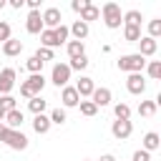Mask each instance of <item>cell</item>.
<instances>
[{"label":"cell","mask_w":161,"mask_h":161,"mask_svg":"<svg viewBox=\"0 0 161 161\" xmlns=\"http://www.w3.org/2000/svg\"><path fill=\"white\" fill-rule=\"evenodd\" d=\"M101 15H103V23H106V28H111V30L121 28V23H123L121 5H118V3H106V5L101 8Z\"/></svg>","instance_id":"cell-1"},{"label":"cell","mask_w":161,"mask_h":161,"mask_svg":"<svg viewBox=\"0 0 161 161\" xmlns=\"http://www.w3.org/2000/svg\"><path fill=\"white\" fill-rule=\"evenodd\" d=\"M146 68V58L138 55V53H128V55H121L118 58V70H126V73H141Z\"/></svg>","instance_id":"cell-2"},{"label":"cell","mask_w":161,"mask_h":161,"mask_svg":"<svg viewBox=\"0 0 161 161\" xmlns=\"http://www.w3.org/2000/svg\"><path fill=\"white\" fill-rule=\"evenodd\" d=\"M43 86H45V78H43V73H33V75H30L25 83H20V96L30 101L33 96H40Z\"/></svg>","instance_id":"cell-3"},{"label":"cell","mask_w":161,"mask_h":161,"mask_svg":"<svg viewBox=\"0 0 161 161\" xmlns=\"http://www.w3.org/2000/svg\"><path fill=\"white\" fill-rule=\"evenodd\" d=\"M50 80H53L58 88H65L68 80H70V68H68V63H55L53 70H50Z\"/></svg>","instance_id":"cell-4"},{"label":"cell","mask_w":161,"mask_h":161,"mask_svg":"<svg viewBox=\"0 0 161 161\" xmlns=\"http://www.w3.org/2000/svg\"><path fill=\"white\" fill-rule=\"evenodd\" d=\"M13 151H25L28 148V136L23 133V131H10L8 128V133H5V138H3Z\"/></svg>","instance_id":"cell-5"},{"label":"cell","mask_w":161,"mask_h":161,"mask_svg":"<svg viewBox=\"0 0 161 161\" xmlns=\"http://www.w3.org/2000/svg\"><path fill=\"white\" fill-rule=\"evenodd\" d=\"M126 88H128V93L141 96V93L146 91V80H143V75H141V73H128V78H126Z\"/></svg>","instance_id":"cell-6"},{"label":"cell","mask_w":161,"mask_h":161,"mask_svg":"<svg viewBox=\"0 0 161 161\" xmlns=\"http://www.w3.org/2000/svg\"><path fill=\"white\" fill-rule=\"evenodd\" d=\"M40 18H43V28H48V30H55L60 25V20H63V15H60L58 8H48Z\"/></svg>","instance_id":"cell-7"},{"label":"cell","mask_w":161,"mask_h":161,"mask_svg":"<svg viewBox=\"0 0 161 161\" xmlns=\"http://www.w3.org/2000/svg\"><path fill=\"white\" fill-rule=\"evenodd\" d=\"M13 86H15V70L13 68H3L0 70V93L3 96H10Z\"/></svg>","instance_id":"cell-8"},{"label":"cell","mask_w":161,"mask_h":161,"mask_svg":"<svg viewBox=\"0 0 161 161\" xmlns=\"http://www.w3.org/2000/svg\"><path fill=\"white\" fill-rule=\"evenodd\" d=\"M25 30H28L30 35L43 33V18H40V10H30V15H28V20H25Z\"/></svg>","instance_id":"cell-9"},{"label":"cell","mask_w":161,"mask_h":161,"mask_svg":"<svg viewBox=\"0 0 161 161\" xmlns=\"http://www.w3.org/2000/svg\"><path fill=\"white\" fill-rule=\"evenodd\" d=\"M23 121H25V116H23V111H18V108L8 111V113H5V118H3V123H5L10 131H18V128L23 126Z\"/></svg>","instance_id":"cell-10"},{"label":"cell","mask_w":161,"mask_h":161,"mask_svg":"<svg viewBox=\"0 0 161 161\" xmlns=\"http://www.w3.org/2000/svg\"><path fill=\"white\" fill-rule=\"evenodd\" d=\"M131 131H133V126H131V121H113V126H111V133L118 138V141H123V138H128L131 136Z\"/></svg>","instance_id":"cell-11"},{"label":"cell","mask_w":161,"mask_h":161,"mask_svg":"<svg viewBox=\"0 0 161 161\" xmlns=\"http://www.w3.org/2000/svg\"><path fill=\"white\" fill-rule=\"evenodd\" d=\"M68 33L73 35V40H80V43H83V40L88 38L91 28H88V23H83V20H75V23H73V25L68 28Z\"/></svg>","instance_id":"cell-12"},{"label":"cell","mask_w":161,"mask_h":161,"mask_svg":"<svg viewBox=\"0 0 161 161\" xmlns=\"http://www.w3.org/2000/svg\"><path fill=\"white\" fill-rule=\"evenodd\" d=\"M60 101H63V106H65V108H75V106L80 103V96L75 93V88H73V86H65V88H63V93H60Z\"/></svg>","instance_id":"cell-13"},{"label":"cell","mask_w":161,"mask_h":161,"mask_svg":"<svg viewBox=\"0 0 161 161\" xmlns=\"http://www.w3.org/2000/svg\"><path fill=\"white\" fill-rule=\"evenodd\" d=\"M91 101H93V106H96V108H103V106H108V103H111V91H108V88H93Z\"/></svg>","instance_id":"cell-14"},{"label":"cell","mask_w":161,"mask_h":161,"mask_svg":"<svg viewBox=\"0 0 161 161\" xmlns=\"http://www.w3.org/2000/svg\"><path fill=\"white\" fill-rule=\"evenodd\" d=\"M156 48H158V43H156L153 38H148V35L138 40V55H143V58L153 55V53H156Z\"/></svg>","instance_id":"cell-15"},{"label":"cell","mask_w":161,"mask_h":161,"mask_svg":"<svg viewBox=\"0 0 161 161\" xmlns=\"http://www.w3.org/2000/svg\"><path fill=\"white\" fill-rule=\"evenodd\" d=\"M73 88H75V93H78V96L83 98V96H91L96 86H93V78H88V75H80V80H78V83H75Z\"/></svg>","instance_id":"cell-16"},{"label":"cell","mask_w":161,"mask_h":161,"mask_svg":"<svg viewBox=\"0 0 161 161\" xmlns=\"http://www.w3.org/2000/svg\"><path fill=\"white\" fill-rule=\"evenodd\" d=\"M20 50H23V40H15V38H10V40H5V43H3V53H5L8 58H15V55H20Z\"/></svg>","instance_id":"cell-17"},{"label":"cell","mask_w":161,"mask_h":161,"mask_svg":"<svg viewBox=\"0 0 161 161\" xmlns=\"http://www.w3.org/2000/svg\"><path fill=\"white\" fill-rule=\"evenodd\" d=\"M101 18V8H96L93 3H88L83 10H80V20L83 23H91V20H98Z\"/></svg>","instance_id":"cell-18"},{"label":"cell","mask_w":161,"mask_h":161,"mask_svg":"<svg viewBox=\"0 0 161 161\" xmlns=\"http://www.w3.org/2000/svg\"><path fill=\"white\" fill-rule=\"evenodd\" d=\"M65 50H68L70 60H73V58H80V55H86V45H83L80 40H68V43H65Z\"/></svg>","instance_id":"cell-19"},{"label":"cell","mask_w":161,"mask_h":161,"mask_svg":"<svg viewBox=\"0 0 161 161\" xmlns=\"http://www.w3.org/2000/svg\"><path fill=\"white\" fill-rule=\"evenodd\" d=\"M33 131H35V133H48V131H50V118H48L45 113L35 116V118H33Z\"/></svg>","instance_id":"cell-20"},{"label":"cell","mask_w":161,"mask_h":161,"mask_svg":"<svg viewBox=\"0 0 161 161\" xmlns=\"http://www.w3.org/2000/svg\"><path fill=\"white\" fill-rule=\"evenodd\" d=\"M158 143H161V138H158V133H156V131H148V133L143 136V151H148V153H151V151H156V148H158Z\"/></svg>","instance_id":"cell-21"},{"label":"cell","mask_w":161,"mask_h":161,"mask_svg":"<svg viewBox=\"0 0 161 161\" xmlns=\"http://www.w3.org/2000/svg\"><path fill=\"white\" fill-rule=\"evenodd\" d=\"M28 108H30L35 116H40V113L48 108V101H45V98H40V96H33V98L28 101Z\"/></svg>","instance_id":"cell-22"},{"label":"cell","mask_w":161,"mask_h":161,"mask_svg":"<svg viewBox=\"0 0 161 161\" xmlns=\"http://www.w3.org/2000/svg\"><path fill=\"white\" fill-rule=\"evenodd\" d=\"M40 43H43V48H58V40H55V33L53 30H48V28H43V33H40Z\"/></svg>","instance_id":"cell-23"},{"label":"cell","mask_w":161,"mask_h":161,"mask_svg":"<svg viewBox=\"0 0 161 161\" xmlns=\"http://www.w3.org/2000/svg\"><path fill=\"white\" fill-rule=\"evenodd\" d=\"M123 38H126L128 43H138V40H141V28H136V25H123Z\"/></svg>","instance_id":"cell-24"},{"label":"cell","mask_w":161,"mask_h":161,"mask_svg":"<svg viewBox=\"0 0 161 161\" xmlns=\"http://www.w3.org/2000/svg\"><path fill=\"white\" fill-rule=\"evenodd\" d=\"M141 13L138 10H128L126 15H123V25H136V28H141Z\"/></svg>","instance_id":"cell-25"},{"label":"cell","mask_w":161,"mask_h":161,"mask_svg":"<svg viewBox=\"0 0 161 161\" xmlns=\"http://www.w3.org/2000/svg\"><path fill=\"white\" fill-rule=\"evenodd\" d=\"M113 113H116L118 121H128V118H131V108H128V103H116V106H113Z\"/></svg>","instance_id":"cell-26"},{"label":"cell","mask_w":161,"mask_h":161,"mask_svg":"<svg viewBox=\"0 0 161 161\" xmlns=\"http://www.w3.org/2000/svg\"><path fill=\"white\" fill-rule=\"evenodd\" d=\"M156 108H158V103H156V101H141L138 113H141V116H153V113H156Z\"/></svg>","instance_id":"cell-27"},{"label":"cell","mask_w":161,"mask_h":161,"mask_svg":"<svg viewBox=\"0 0 161 161\" xmlns=\"http://www.w3.org/2000/svg\"><path fill=\"white\" fill-rule=\"evenodd\" d=\"M48 118H50V126H53V123H58V126H60V123H65V121H68V116H65V108H53Z\"/></svg>","instance_id":"cell-28"},{"label":"cell","mask_w":161,"mask_h":161,"mask_svg":"<svg viewBox=\"0 0 161 161\" xmlns=\"http://www.w3.org/2000/svg\"><path fill=\"white\" fill-rule=\"evenodd\" d=\"M53 33H55V40H58V45L68 43V35H70V33H68V25H63V23H60V25H58Z\"/></svg>","instance_id":"cell-29"},{"label":"cell","mask_w":161,"mask_h":161,"mask_svg":"<svg viewBox=\"0 0 161 161\" xmlns=\"http://www.w3.org/2000/svg\"><path fill=\"white\" fill-rule=\"evenodd\" d=\"M25 68L30 70V75H33V73H40V70H43V60H40V58H35V55H30V58H28V63H25Z\"/></svg>","instance_id":"cell-30"},{"label":"cell","mask_w":161,"mask_h":161,"mask_svg":"<svg viewBox=\"0 0 161 161\" xmlns=\"http://www.w3.org/2000/svg\"><path fill=\"white\" fill-rule=\"evenodd\" d=\"M78 108H80V113H83V116H88V118L98 113V108L93 106V101H80V103H78Z\"/></svg>","instance_id":"cell-31"},{"label":"cell","mask_w":161,"mask_h":161,"mask_svg":"<svg viewBox=\"0 0 161 161\" xmlns=\"http://www.w3.org/2000/svg\"><path fill=\"white\" fill-rule=\"evenodd\" d=\"M68 68H70V70H86V68H88V58H86V55L73 58V60L68 63Z\"/></svg>","instance_id":"cell-32"},{"label":"cell","mask_w":161,"mask_h":161,"mask_svg":"<svg viewBox=\"0 0 161 161\" xmlns=\"http://www.w3.org/2000/svg\"><path fill=\"white\" fill-rule=\"evenodd\" d=\"M146 70H148V75H151L153 80H158V78H161V60H151V63L146 65Z\"/></svg>","instance_id":"cell-33"},{"label":"cell","mask_w":161,"mask_h":161,"mask_svg":"<svg viewBox=\"0 0 161 161\" xmlns=\"http://www.w3.org/2000/svg\"><path fill=\"white\" fill-rule=\"evenodd\" d=\"M158 35H161V20L156 18V20H151V23H148V38H153V40H156Z\"/></svg>","instance_id":"cell-34"},{"label":"cell","mask_w":161,"mask_h":161,"mask_svg":"<svg viewBox=\"0 0 161 161\" xmlns=\"http://www.w3.org/2000/svg\"><path fill=\"white\" fill-rule=\"evenodd\" d=\"M0 108H3L5 113L13 111V108H15V98H13V96H3V98H0Z\"/></svg>","instance_id":"cell-35"},{"label":"cell","mask_w":161,"mask_h":161,"mask_svg":"<svg viewBox=\"0 0 161 161\" xmlns=\"http://www.w3.org/2000/svg\"><path fill=\"white\" fill-rule=\"evenodd\" d=\"M35 58H40L43 63H45V60H53V50H50V48H43V45H40V48H38V53H35Z\"/></svg>","instance_id":"cell-36"},{"label":"cell","mask_w":161,"mask_h":161,"mask_svg":"<svg viewBox=\"0 0 161 161\" xmlns=\"http://www.w3.org/2000/svg\"><path fill=\"white\" fill-rule=\"evenodd\" d=\"M0 40L3 43L10 40V23H5V20H0Z\"/></svg>","instance_id":"cell-37"},{"label":"cell","mask_w":161,"mask_h":161,"mask_svg":"<svg viewBox=\"0 0 161 161\" xmlns=\"http://www.w3.org/2000/svg\"><path fill=\"white\" fill-rule=\"evenodd\" d=\"M88 3H91V0H73V3H70V8H73L75 13H80V10H83Z\"/></svg>","instance_id":"cell-38"},{"label":"cell","mask_w":161,"mask_h":161,"mask_svg":"<svg viewBox=\"0 0 161 161\" xmlns=\"http://www.w3.org/2000/svg\"><path fill=\"white\" fill-rule=\"evenodd\" d=\"M133 161H151V156H148V151H136Z\"/></svg>","instance_id":"cell-39"},{"label":"cell","mask_w":161,"mask_h":161,"mask_svg":"<svg viewBox=\"0 0 161 161\" xmlns=\"http://www.w3.org/2000/svg\"><path fill=\"white\" fill-rule=\"evenodd\" d=\"M25 5V0H10V8H15V10H20Z\"/></svg>","instance_id":"cell-40"},{"label":"cell","mask_w":161,"mask_h":161,"mask_svg":"<svg viewBox=\"0 0 161 161\" xmlns=\"http://www.w3.org/2000/svg\"><path fill=\"white\" fill-rule=\"evenodd\" d=\"M28 8L30 10H40V0H28Z\"/></svg>","instance_id":"cell-41"},{"label":"cell","mask_w":161,"mask_h":161,"mask_svg":"<svg viewBox=\"0 0 161 161\" xmlns=\"http://www.w3.org/2000/svg\"><path fill=\"white\" fill-rule=\"evenodd\" d=\"M101 161H116V158H113V153H103V156H101Z\"/></svg>","instance_id":"cell-42"},{"label":"cell","mask_w":161,"mask_h":161,"mask_svg":"<svg viewBox=\"0 0 161 161\" xmlns=\"http://www.w3.org/2000/svg\"><path fill=\"white\" fill-rule=\"evenodd\" d=\"M3 118H5V111H3V108H0V123H3Z\"/></svg>","instance_id":"cell-43"},{"label":"cell","mask_w":161,"mask_h":161,"mask_svg":"<svg viewBox=\"0 0 161 161\" xmlns=\"http://www.w3.org/2000/svg\"><path fill=\"white\" fill-rule=\"evenodd\" d=\"M5 5H8V3H5V0H0V10H3V8H5Z\"/></svg>","instance_id":"cell-44"},{"label":"cell","mask_w":161,"mask_h":161,"mask_svg":"<svg viewBox=\"0 0 161 161\" xmlns=\"http://www.w3.org/2000/svg\"><path fill=\"white\" fill-rule=\"evenodd\" d=\"M86 161H88V158H86Z\"/></svg>","instance_id":"cell-45"}]
</instances>
